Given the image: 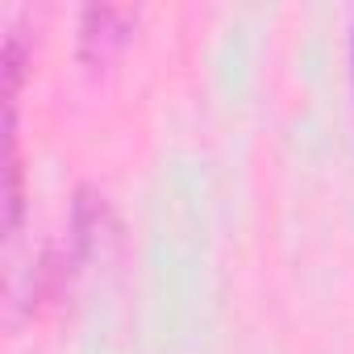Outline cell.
Segmentation results:
<instances>
[{
    "label": "cell",
    "instance_id": "1",
    "mask_svg": "<svg viewBox=\"0 0 354 354\" xmlns=\"http://www.w3.org/2000/svg\"><path fill=\"white\" fill-rule=\"evenodd\" d=\"M138 9L129 5H88L80 13V63L100 71L109 67L133 38Z\"/></svg>",
    "mask_w": 354,
    "mask_h": 354
},
{
    "label": "cell",
    "instance_id": "2",
    "mask_svg": "<svg viewBox=\"0 0 354 354\" xmlns=\"http://www.w3.org/2000/svg\"><path fill=\"white\" fill-rule=\"evenodd\" d=\"M350 67H354V34H350Z\"/></svg>",
    "mask_w": 354,
    "mask_h": 354
}]
</instances>
